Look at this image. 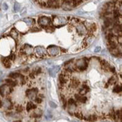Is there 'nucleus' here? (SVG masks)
Here are the masks:
<instances>
[{
	"instance_id": "f257e3e1",
	"label": "nucleus",
	"mask_w": 122,
	"mask_h": 122,
	"mask_svg": "<svg viewBox=\"0 0 122 122\" xmlns=\"http://www.w3.org/2000/svg\"><path fill=\"white\" fill-rule=\"evenodd\" d=\"M90 61V59L84 57V58H80L78 59L76 61V63H74L75 67H76V72H81L86 70L87 66H88V63Z\"/></svg>"
},
{
	"instance_id": "f03ea898",
	"label": "nucleus",
	"mask_w": 122,
	"mask_h": 122,
	"mask_svg": "<svg viewBox=\"0 0 122 122\" xmlns=\"http://www.w3.org/2000/svg\"><path fill=\"white\" fill-rule=\"evenodd\" d=\"M47 53H48L50 56H52V57H55V56H57L61 54L60 51V48L58 46L56 45H50L48 48H46Z\"/></svg>"
},
{
	"instance_id": "7ed1b4c3",
	"label": "nucleus",
	"mask_w": 122,
	"mask_h": 122,
	"mask_svg": "<svg viewBox=\"0 0 122 122\" xmlns=\"http://www.w3.org/2000/svg\"><path fill=\"white\" fill-rule=\"evenodd\" d=\"M34 53V48L30 45L25 44L20 51V54L30 56Z\"/></svg>"
},
{
	"instance_id": "20e7f679",
	"label": "nucleus",
	"mask_w": 122,
	"mask_h": 122,
	"mask_svg": "<svg viewBox=\"0 0 122 122\" xmlns=\"http://www.w3.org/2000/svg\"><path fill=\"white\" fill-rule=\"evenodd\" d=\"M34 53L39 58H44L47 54L46 49L42 46H37L34 48Z\"/></svg>"
},
{
	"instance_id": "39448f33",
	"label": "nucleus",
	"mask_w": 122,
	"mask_h": 122,
	"mask_svg": "<svg viewBox=\"0 0 122 122\" xmlns=\"http://www.w3.org/2000/svg\"><path fill=\"white\" fill-rule=\"evenodd\" d=\"M38 93H39L38 88H30V89H28V90H26V97L29 98L31 101H32V100H35V99L37 97Z\"/></svg>"
},
{
	"instance_id": "423d86ee",
	"label": "nucleus",
	"mask_w": 122,
	"mask_h": 122,
	"mask_svg": "<svg viewBox=\"0 0 122 122\" xmlns=\"http://www.w3.org/2000/svg\"><path fill=\"white\" fill-rule=\"evenodd\" d=\"M13 91V87H9L6 84L0 86V95L2 97H6Z\"/></svg>"
},
{
	"instance_id": "0eeeda50",
	"label": "nucleus",
	"mask_w": 122,
	"mask_h": 122,
	"mask_svg": "<svg viewBox=\"0 0 122 122\" xmlns=\"http://www.w3.org/2000/svg\"><path fill=\"white\" fill-rule=\"evenodd\" d=\"M39 24L42 27V28H46L47 26H48L51 25V19L48 17L42 16L39 18Z\"/></svg>"
},
{
	"instance_id": "6e6552de",
	"label": "nucleus",
	"mask_w": 122,
	"mask_h": 122,
	"mask_svg": "<svg viewBox=\"0 0 122 122\" xmlns=\"http://www.w3.org/2000/svg\"><path fill=\"white\" fill-rule=\"evenodd\" d=\"M76 31L79 35H85L87 33V27L81 22H80L76 25Z\"/></svg>"
},
{
	"instance_id": "1a4fd4ad",
	"label": "nucleus",
	"mask_w": 122,
	"mask_h": 122,
	"mask_svg": "<svg viewBox=\"0 0 122 122\" xmlns=\"http://www.w3.org/2000/svg\"><path fill=\"white\" fill-rule=\"evenodd\" d=\"M60 1H46V8H57L61 7Z\"/></svg>"
},
{
	"instance_id": "9d476101",
	"label": "nucleus",
	"mask_w": 122,
	"mask_h": 122,
	"mask_svg": "<svg viewBox=\"0 0 122 122\" xmlns=\"http://www.w3.org/2000/svg\"><path fill=\"white\" fill-rule=\"evenodd\" d=\"M80 81L76 78H70V81H69V87L72 88H76L79 85H80Z\"/></svg>"
},
{
	"instance_id": "9b49d317",
	"label": "nucleus",
	"mask_w": 122,
	"mask_h": 122,
	"mask_svg": "<svg viewBox=\"0 0 122 122\" xmlns=\"http://www.w3.org/2000/svg\"><path fill=\"white\" fill-rule=\"evenodd\" d=\"M75 99H76L75 100L76 102H81V103H85L87 101V97L86 96H81V95H79L78 93L75 94Z\"/></svg>"
},
{
	"instance_id": "f8f14e48",
	"label": "nucleus",
	"mask_w": 122,
	"mask_h": 122,
	"mask_svg": "<svg viewBox=\"0 0 122 122\" xmlns=\"http://www.w3.org/2000/svg\"><path fill=\"white\" fill-rule=\"evenodd\" d=\"M2 107H5V109L11 110L13 109V104L9 99H5V100H2Z\"/></svg>"
},
{
	"instance_id": "ddd939ff",
	"label": "nucleus",
	"mask_w": 122,
	"mask_h": 122,
	"mask_svg": "<svg viewBox=\"0 0 122 122\" xmlns=\"http://www.w3.org/2000/svg\"><path fill=\"white\" fill-rule=\"evenodd\" d=\"M99 119V117H98L96 114H93V115H90L88 116H84V121H90V122H94L96 121H97Z\"/></svg>"
},
{
	"instance_id": "4468645a",
	"label": "nucleus",
	"mask_w": 122,
	"mask_h": 122,
	"mask_svg": "<svg viewBox=\"0 0 122 122\" xmlns=\"http://www.w3.org/2000/svg\"><path fill=\"white\" fill-rule=\"evenodd\" d=\"M58 80H59V84H62V85H64L65 86L66 84L68 83L69 78H68L67 77L64 76L61 73V74L59 75V76H58Z\"/></svg>"
},
{
	"instance_id": "2eb2a0df",
	"label": "nucleus",
	"mask_w": 122,
	"mask_h": 122,
	"mask_svg": "<svg viewBox=\"0 0 122 122\" xmlns=\"http://www.w3.org/2000/svg\"><path fill=\"white\" fill-rule=\"evenodd\" d=\"M42 115V111L40 109H36L34 110V112L30 115V117L32 118H39Z\"/></svg>"
},
{
	"instance_id": "dca6fc26",
	"label": "nucleus",
	"mask_w": 122,
	"mask_h": 122,
	"mask_svg": "<svg viewBox=\"0 0 122 122\" xmlns=\"http://www.w3.org/2000/svg\"><path fill=\"white\" fill-rule=\"evenodd\" d=\"M37 109V106L34 104V102H32V101H30L27 102L26 104V111L27 112H30L32 110H35Z\"/></svg>"
},
{
	"instance_id": "f3484780",
	"label": "nucleus",
	"mask_w": 122,
	"mask_h": 122,
	"mask_svg": "<svg viewBox=\"0 0 122 122\" xmlns=\"http://www.w3.org/2000/svg\"><path fill=\"white\" fill-rule=\"evenodd\" d=\"M109 51L111 54H112L115 57H118V56L121 55V49L118 50V48L117 47L116 48H112V49H109Z\"/></svg>"
},
{
	"instance_id": "a211bd4d",
	"label": "nucleus",
	"mask_w": 122,
	"mask_h": 122,
	"mask_svg": "<svg viewBox=\"0 0 122 122\" xmlns=\"http://www.w3.org/2000/svg\"><path fill=\"white\" fill-rule=\"evenodd\" d=\"M2 62L3 63V66L5 68H10L11 66V61L8 59V57H4L2 58Z\"/></svg>"
},
{
	"instance_id": "6ab92c4d",
	"label": "nucleus",
	"mask_w": 122,
	"mask_h": 122,
	"mask_svg": "<svg viewBox=\"0 0 122 122\" xmlns=\"http://www.w3.org/2000/svg\"><path fill=\"white\" fill-rule=\"evenodd\" d=\"M5 81L6 82V84L7 85H8L9 87H15L17 85V81H14L13 79H11V78H7L5 80Z\"/></svg>"
},
{
	"instance_id": "aec40b11",
	"label": "nucleus",
	"mask_w": 122,
	"mask_h": 122,
	"mask_svg": "<svg viewBox=\"0 0 122 122\" xmlns=\"http://www.w3.org/2000/svg\"><path fill=\"white\" fill-rule=\"evenodd\" d=\"M112 23H113V21H112V18L111 17H106V19L104 20V26L106 28H109Z\"/></svg>"
},
{
	"instance_id": "412c9836",
	"label": "nucleus",
	"mask_w": 122,
	"mask_h": 122,
	"mask_svg": "<svg viewBox=\"0 0 122 122\" xmlns=\"http://www.w3.org/2000/svg\"><path fill=\"white\" fill-rule=\"evenodd\" d=\"M113 30L116 34H119L121 36V24H115L113 25Z\"/></svg>"
},
{
	"instance_id": "4be33fe9",
	"label": "nucleus",
	"mask_w": 122,
	"mask_h": 122,
	"mask_svg": "<svg viewBox=\"0 0 122 122\" xmlns=\"http://www.w3.org/2000/svg\"><path fill=\"white\" fill-rule=\"evenodd\" d=\"M59 69H60V67L59 66H54L53 67L52 69H51L49 70V74H50V76H52V77H54L55 76V75L57 74V72L59 71Z\"/></svg>"
},
{
	"instance_id": "5701e85b",
	"label": "nucleus",
	"mask_w": 122,
	"mask_h": 122,
	"mask_svg": "<svg viewBox=\"0 0 122 122\" xmlns=\"http://www.w3.org/2000/svg\"><path fill=\"white\" fill-rule=\"evenodd\" d=\"M22 75L19 72H11L8 75V77L11 79H17V78H19Z\"/></svg>"
},
{
	"instance_id": "b1692460",
	"label": "nucleus",
	"mask_w": 122,
	"mask_h": 122,
	"mask_svg": "<svg viewBox=\"0 0 122 122\" xmlns=\"http://www.w3.org/2000/svg\"><path fill=\"white\" fill-rule=\"evenodd\" d=\"M97 24L96 23H91V24L89 26V28H88V30H87V32H91V33H94V32L97 30Z\"/></svg>"
},
{
	"instance_id": "393cba45",
	"label": "nucleus",
	"mask_w": 122,
	"mask_h": 122,
	"mask_svg": "<svg viewBox=\"0 0 122 122\" xmlns=\"http://www.w3.org/2000/svg\"><path fill=\"white\" fill-rule=\"evenodd\" d=\"M10 36L12 37V38H13L14 39L17 40V38H18V36H19V34H18L17 31L15 29H12V30H11V32H10Z\"/></svg>"
},
{
	"instance_id": "a878e982",
	"label": "nucleus",
	"mask_w": 122,
	"mask_h": 122,
	"mask_svg": "<svg viewBox=\"0 0 122 122\" xmlns=\"http://www.w3.org/2000/svg\"><path fill=\"white\" fill-rule=\"evenodd\" d=\"M23 21H24L28 26H32L35 24V20L32 19V18H25V19L23 20Z\"/></svg>"
},
{
	"instance_id": "bb28decb",
	"label": "nucleus",
	"mask_w": 122,
	"mask_h": 122,
	"mask_svg": "<svg viewBox=\"0 0 122 122\" xmlns=\"http://www.w3.org/2000/svg\"><path fill=\"white\" fill-rule=\"evenodd\" d=\"M73 115H75L77 118L80 119V120H83L84 119V114L82 113L81 112H74Z\"/></svg>"
},
{
	"instance_id": "cd10ccee",
	"label": "nucleus",
	"mask_w": 122,
	"mask_h": 122,
	"mask_svg": "<svg viewBox=\"0 0 122 122\" xmlns=\"http://www.w3.org/2000/svg\"><path fill=\"white\" fill-rule=\"evenodd\" d=\"M113 92L116 93H121V86L118 85V84H117V85L115 86V87L113 88Z\"/></svg>"
},
{
	"instance_id": "c85d7f7f",
	"label": "nucleus",
	"mask_w": 122,
	"mask_h": 122,
	"mask_svg": "<svg viewBox=\"0 0 122 122\" xmlns=\"http://www.w3.org/2000/svg\"><path fill=\"white\" fill-rule=\"evenodd\" d=\"M116 78H115V76H112V77H111L109 79V81H108V84L109 85H111V84H114L115 82H116Z\"/></svg>"
},
{
	"instance_id": "c756f323",
	"label": "nucleus",
	"mask_w": 122,
	"mask_h": 122,
	"mask_svg": "<svg viewBox=\"0 0 122 122\" xmlns=\"http://www.w3.org/2000/svg\"><path fill=\"white\" fill-rule=\"evenodd\" d=\"M45 30L47 31V32H54V30H55V26H51V25H50V26H47L46 28H45Z\"/></svg>"
},
{
	"instance_id": "7c9ffc66",
	"label": "nucleus",
	"mask_w": 122,
	"mask_h": 122,
	"mask_svg": "<svg viewBox=\"0 0 122 122\" xmlns=\"http://www.w3.org/2000/svg\"><path fill=\"white\" fill-rule=\"evenodd\" d=\"M15 111L17 113H21L23 111V107L20 105H18L15 107Z\"/></svg>"
},
{
	"instance_id": "2f4dec72",
	"label": "nucleus",
	"mask_w": 122,
	"mask_h": 122,
	"mask_svg": "<svg viewBox=\"0 0 122 122\" xmlns=\"http://www.w3.org/2000/svg\"><path fill=\"white\" fill-rule=\"evenodd\" d=\"M20 4L18 2H15V5H14V9H15V11H18L20 10Z\"/></svg>"
},
{
	"instance_id": "473e14b6",
	"label": "nucleus",
	"mask_w": 122,
	"mask_h": 122,
	"mask_svg": "<svg viewBox=\"0 0 122 122\" xmlns=\"http://www.w3.org/2000/svg\"><path fill=\"white\" fill-rule=\"evenodd\" d=\"M15 58H16V56L15 54H11L10 55H9V57H8V59L10 61H14L15 60Z\"/></svg>"
},
{
	"instance_id": "72a5a7b5",
	"label": "nucleus",
	"mask_w": 122,
	"mask_h": 122,
	"mask_svg": "<svg viewBox=\"0 0 122 122\" xmlns=\"http://www.w3.org/2000/svg\"><path fill=\"white\" fill-rule=\"evenodd\" d=\"M33 72H34V74L36 75V76H37V75H39V73L41 72V68H40V67L36 68V69L34 70V71H33Z\"/></svg>"
},
{
	"instance_id": "f704fd0d",
	"label": "nucleus",
	"mask_w": 122,
	"mask_h": 122,
	"mask_svg": "<svg viewBox=\"0 0 122 122\" xmlns=\"http://www.w3.org/2000/svg\"><path fill=\"white\" fill-rule=\"evenodd\" d=\"M34 101H35V102L36 103V104H40V103L42 102V99H41V98H40V97H37L35 99Z\"/></svg>"
},
{
	"instance_id": "c9c22d12",
	"label": "nucleus",
	"mask_w": 122,
	"mask_h": 122,
	"mask_svg": "<svg viewBox=\"0 0 122 122\" xmlns=\"http://www.w3.org/2000/svg\"><path fill=\"white\" fill-rule=\"evenodd\" d=\"M49 105H50V106L51 107V108H54V109H55V108H57V104L56 103H54V102H52V101H50L49 102Z\"/></svg>"
},
{
	"instance_id": "e433bc0d",
	"label": "nucleus",
	"mask_w": 122,
	"mask_h": 122,
	"mask_svg": "<svg viewBox=\"0 0 122 122\" xmlns=\"http://www.w3.org/2000/svg\"><path fill=\"white\" fill-rule=\"evenodd\" d=\"M73 60H74V59H72V60H69L66 61V62H65V63H63V66H67V65L71 64V63L73 62Z\"/></svg>"
},
{
	"instance_id": "4c0bfd02",
	"label": "nucleus",
	"mask_w": 122,
	"mask_h": 122,
	"mask_svg": "<svg viewBox=\"0 0 122 122\" xmlns=\"http://www.w3.org/2000/svg\"><path fill=\"white\" fill-rule=\"evenodd\" d=\"M35 77H36V75L34 74V72H33L30 73V75H29V78H30L33 79V78H35Z\"/></svg>"
},
{
	"instance_id": "58836bf2",
	"label": "nucleus",
	"mask_w": 122,
	"mask_h": 122,
	"mask_svg": "<svg viewBox=\"0 0 122 122\" xmlns=\"http://www.w3.org/2000/svg\"><path fill=\"white\" fill-rule=\"evenodd\" d=\"M109 70H110V72H113V73H115V67H114V66H109Z\"/></svg>"
},
{
	"instance_id": "ea45409f",
	"label": "nucleus",
	"mask_w": 122,
	"mask_h": 122,
	"mask_svg": "<svg viewBox=\"0 0 122 122\" xmlns=\"http://www.w3.org/2000/svg\"><path fill=\"white\" fill-rule=\"evenodd\" d=\"M39 30L40 29H39V28H37V27H32L31 29V32H38Z\"/></svg>"
},
{
	"instance_id": "a19ab883",
	"label": "nucleus",
	"mask_w": 122,
	"mask_h": 122,
	"mask_svg": "<svg viewBox=\"0 0 122 122\" xmlns=\"http://www.w3.org/2000/svg\"><path fill=\"white\" fill-rule=\"evenodd\" d=\"M101 51V48H100V46H98V47H97V48L94 49V51H95V52L96 53H97V52H100V51Z\"/></svg>"
},
{
	"instance_id": "79ce46f5",
	"label": "nucleus",
	"mask_w": 122,
	"mask_h": 122,
	"mask_svg": "<svg viewBox=\"0 0 122 122\" xmlns=\"http://www.w3.org/2000/svg\"><path fill=\"white\" fill-rule=\"evenodd\" d=\"M2 7H3V8L5 9V10H7V9H8V6H7V5H6L5 3H4V4H3Z\"/></svg>"
},
{
	"instance_id": "37998d69",
	"label": "nucleus",
	"mask_w": 122,
	"mask_h": 122,
	"mask_svg": "<svg viewBox=\"0 0 122 122\" xmlns=\"http://www.w3.org/2000/svg\"><path fill=\"white\" fill-rule=\"evenodd\" d=\"M0 108H2V100H0Z\"/></svg>"
},
{
	"instance_id": "c03bdc74",
	"label": "nucleus",
	"mask_w": 122,
	"mask_h": 122,
	"mask_svg": "<svg viewBox=\"0 0 122 122\" xmlns=\"http://www.w3.org/2000/svg\"><path fill=\"white\" fill-rule=\"evenodd\" d=\"M14 122H22V121L21 120H16V121H15Z\"/></svg>"
},
{
	"instance_id": "a18cd8bd",
	"label": "nucleus",
	"mask_w": 122,
	"mask_h": 122,
	"mask_svg": "<svg viewBox=\"0 0 122 122\" xmlns=\"http://www.w3.org/2000/svg\"><path fill=\"white\" fill-rule=\"evenodd\" d=\"M73 122H76V121H73Z\"/></svg>"
}]
</instances>
